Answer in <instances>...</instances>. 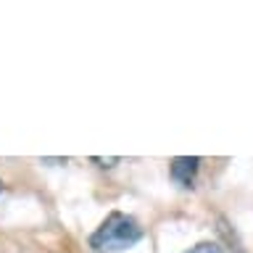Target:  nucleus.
Returning <instances> with one entry per match:
<instances>
[{
	"instance_id": "nucleus-1",
	"label": "nucleus",
	"mask_w": 253,
	"mask_h": 253,
	"mask_svg": "<svg viewBox=\"0 0 253 253\" xmlns=\"http://www.w3.org/2000/svg\"><path fill=\"white\" fill-rule=\"evenodd\" d=\"M142 237L140 224L132 216H126L122 211L108 213V219L92 232L90 237V248L95 253H116L124 248H132Z\"/></svg>"
},
{
	"instance_id": "nucleus-2",
	"label": "nucleus",
	"mask_w": 253,
	"mask_h": 253,
	"mask_svg": "<svg viewBox=\"0 0 253 253\" xmlns=\"http://www.w3.org/2000/svg\"><path fill=\"white\" fill-rule=\"evenodd\" d=\"M198 166H201V158L198 156H179L171 161V179L182 187H193Z\"/></svg>"
},
{
	"instance_id": "nucleus-3",
	"label": "nucleus",
	"mask_w": 253,
	"mask_h": 253,
	"mask_svg": "<svg viewBox=\"0 0 253 253\" xmlns=\"http://www.w3.org/2000/svg\"><path fill=\"white\" fill-rule=\"evenodd\" d=\"M185 253H224V251H221L216 243H198V245H193V248L185 251Z\"/></svg>"
},
{
	"instance_id": "nucleus-4",
	"label": "nucleus",
	"mask_w": 253,
	"mask_h": 253,
	"mask_svg": "<svg viewBox=\"0 0 253 253\" xmlns=\"http://www.w3.org/2000/svg\"><path fill=\"white\" fill-rule=\"evenodd\" d=\"M92 161L98 164V166H114V164H119V158H116V156H114V158H98V156H95Z\"/></svg>"
}]
</instances>
